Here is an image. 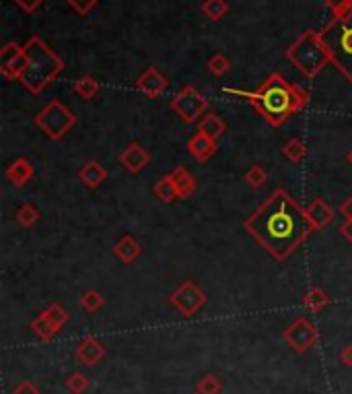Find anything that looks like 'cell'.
Instances as JSON below:
<instances>
[{"label":"cell","mask_w":352,"mask_h":394,"mask_svg":"<svg viewBox=\"0 0 352 394\" xmlns=\"http://www.w3.org/2000/svg\"><path fill=\"white\" fill-rule=\"evenodd\" d=\"M244 229L276 260H286L316 231L307 211L284 188H276L247 217Z\"/></svg>","instance_id":"6da1fadb"},{"label":"cell","mask_w":352,"mask_h":394,"mask_svg":"<svg viewBox=\"0 0 352 394\" xmlns=\"http://www.w3.org/2000/svg\"><path fill=\"white\" fill-rule=\"evenodd\" d=\"M223 91L244 97L274 128H281L282 124H286L295 114L303 111L309 104V93L303 87L286 81L281 72L268 74L264 83H260L253 91H239L231 87H225Z\"/></svg>","instance_id":"7a4b0ae2"},{"label":"cell","mask_w":352,"mask_h":394,"mask_svg":"<svg viewBox=\"0 0 352 394\" xmlns=\"http://www.w3.org/2000/svg\"><path fill=\"white\" fill-rule=\"evenodd\" d=\"M25 50V69L19 76V83L34 95H39L50 83H54L64 71L62 58L39 36L29 37L23 43Z\"/></svg>","instance_id":"3957f363"},{"label":"cell","mask_w":352,"mask_h":394,"mask_svg":"<svg viewBox=\"0 0 352 394\" xmlns=\"http://www.w3.org/2000/svg\"><path fill=\"white\" fill-rule=\"evenodd\" d=\"M286 60L297 67L303 76L316 79L319 72L323 71L328 64H332L330 52L323 43V39L316 29H307L297 37L284 52Z\"/></svg>","instance_id":"277c9868"},{"label":"cell","mask_w":352,"mask_h":394,"mask_svg":"<svg viewBox=\"0 0 352 394\" xmlns=\"http://www.w3.org/2000/svg\"><path fill=\"white\" fill-rule=\"evenodd\" d=\"M319 36L330 52L332 64L349 83H352V11L346 17H332V21L325 23Z\"/></svg>","instance_id":"5b68a950"},{"label":"cell","mask_w":352,"mask_h":394,"mask_svg":"<svg viewBox=\"0 0 352 394\" xmlns=\"http://www.w3.org/2000/svg\"><path fill=\"white\" fill-rule=\"evenodd\" d=\"M36 126L50 139V141H62L76 124V116L71 108H66L60 100H52L37 111Z\"/></svg>","instance_id":"8992f818"},{"label":"cell","mask_w":352,"mask_h":394,"mask_svg":"<svg viewBox=\"0 0 352 394\" xmlns=\"http://www.w3.org/2000/svg\"><path fill=\"white\" fill-rule=\"evenodd\" d=\"M171 109L185 124H194L198 122V118H204L209 109V100L196 87L188 85L171 100Z\"/></svg>","instance_id":"52a82bcc"},{"label":"cell","mask_w":352,"mask_h":394,"mask_svg":"<svg viewBox=\"0 0 352 394\" xmlns=\"http://www.w3.org/2000/svg\"><path fill=\"white\" fill-rule=\"evenodd\" d=\"M169 301H171V306L176 308L181 316L192 318L194 314H198V312L206 306L209 297H206V293L196 285L194 281L188 279V281H183L181 285H177L176 289L171 291Z\"/></svg>","instance_id":"ba28073f"},{"label":"cell","mask_w":352,"mask_h":394,"mask_svg":"<svg viewBox=\"0 0 352 394\" xmlns=\"http://www.w3.org/2000/svg\"><path fill=\"white\" fill-rule=\"evenodd\" d=\"M284 341L290 345V349H295L297 353H305L309 351L317 343V330L314 324L307 318H297L284 330Z\"/></svg>","instance_id":"9c48e42d"},{"label":"cell","mask_w":352,"mask_h":394,"mask_svg":"<svg viewBox=\"0 0 352 394\" xmlns=\"http://www.w3.org/2000/svg\"><path fill=\"white\" fill-rule=\"evenodd\" d=\"M25 69V50L17 41H6L0 50V72L6 81H19Z\"/></svg>","instance_id":"30bf717a"},{"label":"cell","mask_w":352,"mask_h":394,"mask_svg":"<svg viewBox=\"0 0 352 394\" xmlns=\"http://www.w3.org/2000/svg\"><path fill=\"white\" fill-rule=\"evenodd\" d=\"M167 85H169L167 76L159 71L157 67H148V69L136 79V83H134V87H136L141 93H144L148 100L161 97V95L165 93V89H167Z\"/></svg>","instance_id":"8fae6325"},{"label":"cell","mask_w":352,"mask_h":394,"mask_svg":"<svg viewBox=\"0 0 352 394\" xmlns=\"http://www.w3.org/2000/svg\"><path fill=\"white\" fill-rule=\"evenodd\" d=\"M118 159H120V163L124 165L126 172L141 174L142 170H146L148 163H150V153L141 143H130L120 153Z\"/></svg>","instance_id":"7c38bea8"},{"label":"cell","mask_w":352,"mask_h":394,"mask_svg":"<svg viewBox=\"0 0 352 394\" xmlns=\"http://www.w3.org/2000/svg\"><path fill=\"white\" fill-rule=\"evenodd\" d=\"M185 147H188V153H190L198 163H206L212 155L218 151L216 141H212V139L204 137V135H200V133H196V135L188 141Z\"/></svg>","instance_id":"4fadbf2b"},{"label":"cell","mask_w":352,"mask_h":394,"mask_svg":"<svg viewBox=\"0 0 352 394\" xmlns=\"http://www.w3.org/2000/svg\"><path fill=\"white\" fill-rule=\"evenodd\" d=\"M34 174H36V172H34V165H31V161L25 159V157L15 159V161L6 168V172H4L6 179H8L13 186H17V188L27 186V182L34 178Z\"/></svg>","instance_id":"5bb4252c"},{"label":"cell","mask_w":352,"mask_h":394,"mask_svg":"<svg viewBox=\"0 0 352 394\" xmlns=\"http://www.w3.org/2000/svg\"><path fill=\"white\" fill-rule=\"evenodd\" d=\"M307 217H309V221H311V225H314V229L316 231H321V229H325L328 225H332V221H334V209L323 201V198H316L307 209Z\"/></svg>","instance_id":"9a60e30c"},{"label":"cell","mask_w":352,"mask_h":394,"mask_svg":"<svg viewBox=\"0 0 352 394\" xmlns=\"http://www.w3.org/2000/svg\"><path fill=\"white\" fill-rule=\"evenodd\" d=\"M76 358L85 365H95V363H99L101 359L106 358V347L95 337H87L76 347Z\"/></svg>","instance_id":"2e32d148"},{"label":"cell","mask_w":352,"mask_h":394,"mask_svg":"<svg viewBox=\"0 0 352 394\" xmlns=\"http://www.w3.org/2000/svg\"><path fill=\"white\" fill-rule=\"evenodd\" d=\"M107 178H109L107 170L99 161H95V159H89V161L80 168V172H78V179H80L87 188H91V190L99 188Z\"/></svg>","instance_id":"e0dca14e"},{"label":"cell","mask_w":352,"mask_h":394,"mask_svg":"<svg viewBox=\"0 0 352 394\" xmlns=\"http://www.w3.org/2000/svg\"><path fill=\"white\" fill-rule=\"evenodd\" d=\"M142 254L141 242L132 236H122L120 242L113 246V256L118 260H122L124 264H132L134 260H139Z\"/></svg>","instance_id":"ac0fdd59"},{"label":"cell","mask_w":352,"mask_h":394,"mask_svg":"<svg viewBox=\"0 0 352 394\" xmlns=\"http://www.w3.org/2000/svg\"><path fill=\"white\" fill-rule=\"evenodd\" d=\"M225 128H227L225 120L218 114H214V111L204 114V118H200V122H198V133L204 135V137H209L212 141H218L223 137Z\"/></svg>","instance_id":"d6986e66"},{"label":"cell","mask_w":352,"mask_h":394,"mask_svg":"<svg viewBox=\"0 0 352 394\" xmlns=\"http://www.w3.org/2000/svg\"><path fill=\"white\" fill-rule=\"evenodd\" d=\"M169 176H171L174 184H176L177 196H179V198H190V196L196 192V178H194L183 165H177Z\"/></svg>","instance_id":"ffe728a7"},{"label":"cell","mask_w":352,"mask_h":394,"mask_svg":"<svg viewBox=\"0 0 352 394\" xmlns=\"http://www.w3.org/2000/svg\"><path fill=\"white\" fill-rule=\"evenodd\" d=\"M153 192H155V196L161 201V203H165V205H171V203H176L177 198V190H176V184H174V179L171 176H165V178H159L155 182V186H153Z\"/></svg>","instance_id":"44dd1931"},{"label":"cell","mask_w":352,"mask_h":394,"mask_svg":"<svg viewBox=\"0 0 352 394\" xmlns=\"http://www.w3.org/2000/svg\"><path fill=\"white\" fill-rule=\"evenodd\" d=\"M74 93L83 100H93L99 93V83L93 74H83L74 81Z\"/></svg>","instance_id":"7402d4cb"},{"label":"cell","mask_w":352,"mask_h":394,"mask_svg":"<svg viewBox=\"0 0 352 394\" xmlns=\"http://www.w3.org/2000/svg\"><path fill=\"white\" fill-rule=\"evenodd\" d=\"M328 304H330V295L321 287H314L303 295V306L311 312H321Z\"/></svg>","instance_id":"603a6c76"},{"label":"cell","mask_w":352,"mask_h":394,"mask_svg":"<svg viewBox=\"0 0 352 394\" xmlns=\"http://www.w3.org/2000/svg\"><path fill=\"white\" fill-rule=\"evenodd\" d=\"M282 155L288 161L299 163V161H303L307 157V147H305L303 141H299V139H288L286 143L282 144Z\"/></svg>","instance_id":"cb8c5ba5"},{"label":"cell","mask_w":352,"mask_h":394,"mask_svg":"<svg viewBox=\"0 0 352 394\" xmlns=\"http://www.w3.org/2000/svg\"><path fill=\"white\" fill-rule=\"evenodd\" d=\"M31 330L36 332L39 339L48 341V339H52V337H54V334H56V332H58L60 328H58L56 324L52 322V320H50V318H48V316H45L43 312H41V314L37 316L36 320L31 322Z\"/></svg>","instance_id":"d4e9b609"},{"label":"cell","mask_w":352,"mask_h":394,"mask_svg":"<svg viewBox=\"0 0 352 394\" xmlns=\"http://www.w3.org/2000/svg\"><path fill=\"white\" fill-rule=\"evenodd\" d=\"M202 13L214 21V23H218L227 13H229V4H227V0H204L202 2Z\"/></svg>","instance_id":"484cf974"},{"label":"cell","mask_w":352,"mask_h":394,"mask_svg":"<svg viewBox=\"0 0 352 394\" xmlns=\"http://www.w3.org/2000/svg\"><path fill=\"white\" fill-rule=\"evenodd\" d=\"M104 304H106L104 295H101L99 291H95V289L85 291L83 297H80V306H83V310H87V312H99V310L104 308Z\"/></svg>","instance_id":"4316f807"},{"label":"cell","mask_w":352,"mask_h":394,"mask_svg":"<svg viewBox=\"0 0 352 394\" xmlns=\"http://www.w3.org/2000/svg\"><path fill=\"white\" fill-rule=\"evenodd\" d=\"M17 221H19V225H23V227H34L37 221H39V211H37V207L34 205H29V203H25L19 211H17Z\"/></svg>","instance_id":"83f0119b"},{"label":"cell","mask_w":352,"mask_h":394,"mask_svg":"<svg viewBox=\"0 0 352 394\" xmlns=\"http://www.w3.org/2000/svg\"><path fill=\"white\" fill-rule=\"evenodd\" d=\"M244 179L247 182V186H251L253 190H258V188H262L268 182V172L262 165H251L246 172Z\"/></svg>","instance_id":"f1b7e54d"},{"label":"cell","mask_w":352,"mask_h":394,"mask_svg":"<svg viewBox=\"0 0 352 394\" xmlns=\"http://www.w3.org/2000/svg\"><path fill=\"white\" fill-rule=\"evenodd\" d=\"M43 314H45L52 322L56 324L58 328H62L64 324L69 322V312H66L60 304H52V306H48V308L43 310Z\"/></svg>","instance_id":"f546056e"},{"label":"cell","mask_w":352,"mask_h":394,"mask_svg":"<svg viewBox=\"0 0 352 394\" xmlns=\"http://www.w3.org/2000/svg\"><path fill=\"white\" fill-rule=\"evenodd\" d=\"M231 69V62L225 54H214L211 60H209V71L214 74V76H225Z\"/></svg>","instance_id":"4dcf8cb0"},{"label":"cell","mask_w":352,"mask_h":394,"mask_svg":"<svg viewBox=\"0 0 352 394\" xmlns=\"http://www.w3.org/2000/svg\"><path fill=\"white\" fill-rule=\"evenodd\" d=\"M66 388L72 394H83L89 388V378L83 376V374H78V372H74V374L69 376V380H66Z\"/></svg>","instance_id":"1f68e13d"},{"label":"cell","mask_w":352,"mask_h":394,"mask_svg":"<svg viewBox=\"0 0 352 394\" xmlns=\"http://www.w3.org/2000/svg\"><path fill=\"white\" fill-rule=\"evenodd\" d=\"M325 6L332 11V15L338 17H346L352 11V0H325Z\"/></svg>","instance_id":"d6a6232c"},{"label":"cell","mask_w":352,"mask_h":394,"mask_svg":"<svg viewBox=\"0 0 352 394\" xmlns=\"http://www.w3.org/2000/svg\"><path fill=\"white\" fill-rule=\"evenodd\" d=\"M198 393L218 394L220 393V380L214 378V376H211V374H206V376L198 382Z\"/></svg>","instance_id":"836d02e7"},{"label":"cell","mask_w":352,"mask_h":394,"mask_svg":"<svg viewBox=\"0 0 352 394\" xmlns=\"http://www.w3.org/2000/svg\"><path fill=\"white\" fill-rule=\"evenodd\" d=\"M97 2L99 0H69V4H71V8L74 13H78V15H89L95 6H97Z\"/></svg>","instance_id":"e575fe53"},{"label":"cell","mask_w":352,"mask_h":394,"mask_svg":"<svg viewBox=\"0 0 352 394\" xmlns=\"http://www.w3.org/2000/svg\"><path fill=\"white\" fill-rule=\"evenodd\" d=\"M21 11H25V13H36L37 8L45 2V0H13Z\"/></svg>","instance_id":"d590c367"},{"label":"cell","mask_w":352,"mask_h":394,"mask_svg":"<svg viewBox=\"0 0 352 394\" xmlns=\"http://www.w3.org/2000/svg\"><path fill=\"white\" fill-rule=\"evenodd\" d=\"M13 394H39V390H37L31 382H21V384L15 388V393Z\"/></svg>","instance_id":"8d00e7d4"},{"label":"cell","mask_w":352,"mask_h":394,"mask_svg":"<svg viewBox=\"0 0 352 394\" xmlns=\"http://www.w3.org/2000/svg\"><path fill=\"white\" fill-rule=\"evenodd\" d=\"M340 215L344 217V219H349V221H352V196H349L342 205H340Z\"/></svg>","instance_id":"74e56055"},{"label":"cell","mask_w":352,"mask_h":394,"mask_svg":"<svg viewBox=\"0 0 352 394\" xmlns=\"http://www.w3.org/2000/svg\"><path fill=\"white\" fill-rule=\"evenodd\" d=\"M340 236H342L346 242H352V221L344 219V223L340 225Z\"/></svg>","instance_id":"f35d334b"},{"label":"cell","mask_w":352,"mask_h":394,"mask_svg":"<svg viewBox=\"0 0 352 394\" xmlns=\"http://www.w3.org/2000/svg\"><path fill=\"white\" fill-rule=\"evenodd\" d=\"M340 359H342V363H344V365L352 367V345H349L346 349H342V353H340Z\"/></svg>","instance_id":"ab89813d"},{"label":"cell","mask_w":352,"mask_h":394,"mask_svg":"<svg viewBox=\"0 0 352 394\" xmlns=\"http://www.w3.org/2000/svg\"><path fill=\"white\" fill-rule=\"evenodd\" d=\"M346 161H349V163H351V165H352V149H351V151H349V155H346Z\"/></svg>","instance_id":"60d3db41"},{"label":"cell","mask_w":352,"mask_h":394,"mask_svg":"<svg viewBox=\"0 0 352 394\" xmlns=\"http://www.w3.org/2000/svg\"><path fill=\"white\" fill-rule=\"evenodd\" d=\"M196 394H202V393H196Z\"/></svg>","instance_id":"b9f144b4"}]
</instances>
